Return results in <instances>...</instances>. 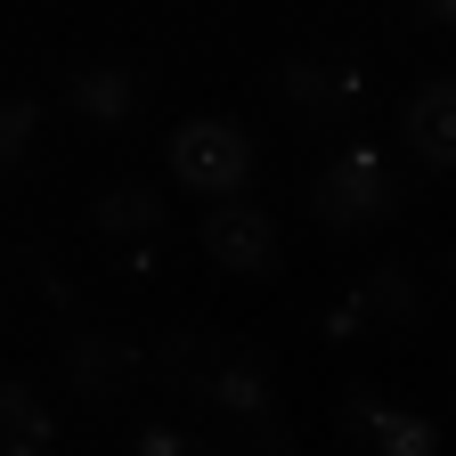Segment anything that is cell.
Here are the masks:
<instances>
[{"instance_id": "1", "label": "cell", "mask_w": 456, "mask_h": 456, "mask_svg": "<svg viewBox=\"0 0 456 456\" xmlns=\"http://www.w3.org/2000/svg\"><path fill=\"white\" fill-rule=\"evenodd\" d=\"M399 171L375 155V147H342L318 180H310V212L334 228V237H359V228H375V220H391L399 212Z\"/></svg>"}, {"instance_id": "6", "label": "cell", "mask_w": 456, "mask_h": 456, "mask_svg": "<svg viewBox=\"0 0 456 456\" xmlns=\"http://www.w3.org/2000/svg\"><path fill=\"white\" fill-rule=\"evenodd\" d=\"M416 318H424L416 277L383 261V269H367V277H359V294H351V302H342V310L326 318V334H334V342H351V334H367V326H383V334H408Z\"/></svg>"}, {"instance_id": "8", "label": "cell", "mask_w": 456, "mask_h": 456, "mask_svg": "<svg viewBox=\"0 0 456 456\" xmlns=\"http://www.w3.org/2000/svg\"><path fill=\"white\" fill-rule=\"evenodd\" d=\"M399 131H408V155H416L424 171H448V163H456V82H448V74L416 82Z\"/></svg>"}, {"instance_id": "2", "label": "cell", "mask_w": 456, "mask_h": 456, "mask_svg": "<svg viewBox=\"0 0 456 456\" xmlns=\"http://www.w3.org/2000/svg\"><path fill=\"white\" fill-rule=\"evenodd\" d=\"M171 180L196 196H237L253 180V139L228 114H196V123L171 131Z\"/></svg>"}, {"instance_id": "14", "label": "cell", "mask_w": 456, "mask_h": 456, "mask_svg": "<svg viewBox=\"0 0 456 456\" xmlns=\"http://www.w3.org/2000/svg\"><path fill=\"white\" fill-rule=\"evenodd\" d=\"M41 131V98H0V171H9Z\"/></svg>"}, {"instance_id": "7", "label": "cell", "mask_w": 456, "mask_h": 456, "mask_svg": "<svg viewBox=\"0 0 456 456\" xmlns=\"http://www.w3.org/2000/svg\"><path fill=\"white\" fill-rule=\"evenodd\" d=\"M139 98H147V74L123 66V57H98V66H74L66 74V106L82 114L90 131H123L131 114H139Z\"/></svg>"}, {"instance_id": "12", "label": "cell", "mask_w": 456, "mask_h": 456, "mask_svg": "<svg viewBox=\"0 0 456 456\" xmlns=\"http://www.w3.org/2000/svg\"><path fill=\"white\" fill-rule=\"evenodd\" d=\"M90 228H98V237H155V228H163V196H147V188H98L90 196Z\"/></svg>"}, {"instance_id": "3", "label": "cell", "mask_w": 456, "mask_h": 456, "mask_svg": "<svg viewBox=\"0 0 456 456\" xmlns=\"http://www.w3.org/2000/svg\"><path fill=\"white\" fill-rule=\"evenodd\" d=\"M57 359H66V383L90 399V408H114V399L147 375V351H139V342H123L114 326H66Z\"/></svg>"}, {"instance_id": "16", "label": "cell", "mask_w": 456, "mask_h": 456, "mask_svg": "<svg viewBox=\"0 0 456 456\" xmlns=\"http://www.w3.org/2000/svg\"><path fill=\"white\" fill-rule=\"evenodd\" d=\"M25 269H33V285L49 294V310H74V302H82V294H74V277H57V269H49L41 253H25Z\"/></svg>"}, {"instance_id": "17", "label": "cell", "mask_w": 456, "mask_h": 456, "mask_svg": "<svg viewBox=\"0 0 456 456\" xmlns=\"http://www.w3.org/2000/svg\"><path fill=\"white\" fill-rule=\"evenodd\" d=\"M424 9V25H456V0H416Z\"/></svg>"}, {"instance_id": "11", "label": "cell", "mask_w": 456, "mask_h": 456, "mask_svg": "<svg viewBox=\"0 0 456 456\" xmlns=\"http://www.w3.org/2000/svg\"><path fill=\"white\" fill-rule=\"evenodd\" d=\"M57 440V416L33 383H0V456H41Z\"/></svg>"}, {"instance_id": "13", "label": "cell", "mask_w": 456, "mask_h": 456, "mask_svg": "<svg viewBox=\"0 0 456 456\" xmlns=\"http://www.w3.org/2000/svg\"><path fill=\"white\" fill-rule=\"evenodd\" d=\"M204 367H212V342H204L196 326H171L155 351H147V375H155L163 391H180V399L196 391V375H204Z\"/></svg>"}, {"instance_id": "4", "label": "cell", "mask_w": 456, "mask_h": 456, "mask_svg": "<svg viewBox=\"0 0 456 456\" xmlns=\"http://www.w3.org/2000/svg\"><path fill=\"white\" fill-rule=\"evenodd\" d=\"M277 90H285V106H294L302 123H351V114L367 106V74L351 66V57H285Z\"/></svg>"}, {"instance_id": "15", "label": "cell", "mask_w": 456, "mask_h": 456, "mask_svg": "<svg viewBox=\"0 0 456 456\" xmlns=\"http://www.w3.org/2000/svg\"><path fill=\"white\" fill-rule=\"evenodd\" d=\"M131 448H139V456H204L212 440H204V432H188V424H139V432H131Z\"/></svg>"}, {"instance_id": "5", "label": "cell", "mask_w": 456, "mask_h": 456, "mask_svg": "<svg viewBox=\"0 0 456 456\" xmlns=\"http://www.w3.org/2000/svg\"><path fill=\"white\" fill-rule=\"evenodd\" d=\"M204 253L228 269V277H277V220L245 196H220L204 212Z\"/></svg>"}, {"instance_id": "10", "label": "cell", "mask_w": 456, "mask_h": 456, "mask_svg": "<svg viewBox=\"0 0 456 456\" xmlns=\"http://www.w3.org/2000/svg\"><path fill=\"white\" fill-rule=\"evenodd\" d=\"M188 399H204L212 416H269V375L253 359H212Z\"/></svg>"}, {"instance_id": "9", "label": "cell", "mask_w": 456, "mask_h": 456, "mask_svg": "<svg viewBox=\"0 0 456 456\" xmlns=\"http://www.w3.org/2000/svg\"><path fill=\"white\" fill-rule=\"evenodd\" d=\"M342 424H351V440H367V448H383V456H432V448H440V424H424V416H408V408H391V399H375L367 383L351 391Z\"/></svg>"}]
</instances>
